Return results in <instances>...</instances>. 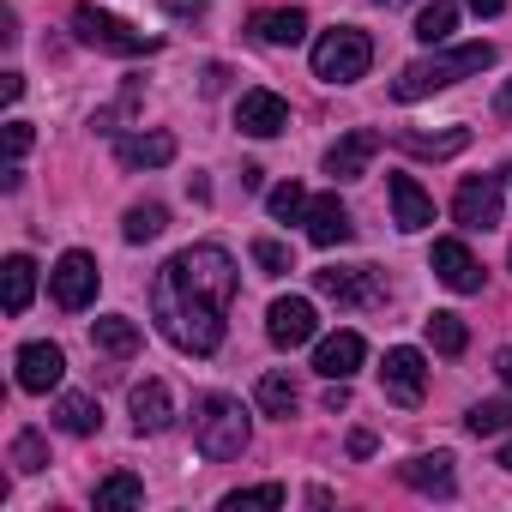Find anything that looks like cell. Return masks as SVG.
I'll return each instance as SVG.
<instances>
[{
  "label": "cell",
  "instance_id": "obj_1",
  "mask_svg": "<svg viewBox=\"0 0 512 512\" xmlns=\"http://www.w3.org/2000/svg\"><path fill=\"white\" fill-rule=\"evenodd\" d=\"M241 278H235V260L229 247L217 241H199V247H181L175 260H163V272L151 278V314H157V332L187 350V356H217L223 332H229V302H235Z\"/></svg>",
  "mask_w": 512,
  "mask_h": 512
},
{
  "label": "cell",
  "instance_id": "obj_2",
  "mask_svg": "<svg viewBox=\"0 0 512 512\" xmlns=\"http://www.w3.org/2000/svg\"><path fill=\"white\" fill-rule=\"evenodd\" d=\"M488 67H494V43H464V49H446V55H422V61H410V67L398 73L392 97H398V103H422V97L452 91L458 79L488 73Z\"/></svg>",
  "mask_w": 512,
  "mask_h": 512
},
{
  "label": "cell",
  "instance_id": "obj_3",
  "mask_svg": "<svg viewBox=\"0 0 512 512\" xmlns=\"http://www.w3.org/2000/svg\"><path fill=\"white\" fill-rule=\"evenodd\" d=\"M247 410H241V398H229V392H205L199 404H193V446L211 458V464H223V458H241L247 452Z\"/></svg>",
  "mask_w": 512,
  "mask_h": 512
},
{
  "label": "cell",
  "instance_id": "obj_4",
  "mask_svg": "<svg viewBox=\"0 0 512 512\" xmlns=\"http://www.w3.org/2000/svg\"><path fill=\"white\" fill-rule=\"evenodd\" d=\"M368 67H374V43L356 25H338L314 43V79H326V85H356V79H368Z\"/></svg>",
  "mask_w": 512,
  "mask_h": 512
},
{
  "label": "cell",
  "instance_id": "obj_5",
  "mask_svg": "<svg viewBox=\"0 0 512 512\" xmlns=\"http://www.w3.org/2000/svg\"><path fill=\"white\" fill-rule=\"evenodd\" d=\"M73 37H79L85 49H103V55H157V49H163L157 37H145V31H133L127 19L97 13V7H73Z\"/></svg>",
  "mask_w": 512,
  "mask_h": 512
},
{
  "label": "cell",
  "instance_id": "obj_6",
  "mask_svg": "<svg viewBox=\"0 0 512 512\" xmlns=\"http://www.w3.org/2000/svg\"><path fill=\"white\" fill-rule=\"evenodd\" d=\"M314 290L338 308H380L386 302V284L374 266H326V272H314Z\"/></svg>",
  "mask_w": 512,
  "mask_h": 512
},
{
  "label": "cell",
  "instance_id": "obj_7",
  "mask_svg": "<svg viewBox=\"0 0 512 512\" xmlns=\"http://www.w3.org/2000/svg\"><path fill=\"white\" fill-rule=\"evenodd\" d=\"M97 284H103V272H97V260H91L85 247L61 253V260H55V272H49V296H55L67 314L91 308V302H97Z\"/></svg>",
  "mask_w": 512,
  "mask_h": 512
},
{
  "label": "cell",
  "instance_id": "obj_8",
  "mask_svg": "<svg viewBox=\"0 0 512 512\" xmlns=\"http://www.w3.org/2000/svg\"><path fill=\"white\" fill-rule=\"evenodd\" d=\"M452 217L470 235H488L500 223V175H464L458 193H452Z\"/></svg>",
  "mask_w": 512,
  "mask_h": 512
},
{
  "label": "cell",
  "instance_id": "obj_9",
  "mask_svg": "<svg viewBox=\"0 0 512 512\" xmlns=\"http://www.w3.org/2000/svg\"><path fill=\"white\" fill-rule=\"evenodd\" d=\"M314 332H320V314H314L308 296H278L266 308V338L278 350H302V344H314Z\"/></svg>",
  "mask_w": 512,
  "mask_h": 512
},
{
  "label": "cell",
  "instance_id": "obj_10",
  "mask_svg": "<svg viewBox=\"0 0 512 512\" xmlns=\"http://www.w3.org/2000/svg\"><path fill=\"white\" fill-rule=\"evenodd\" d=\"M380 386H386L392 404L416 410V404H422V386H428V362H422V350H410V344L386 350V362H380Z\"/></svg>",
  "mask_w": 512,
  "mask_h": 512
},
{
  "label": "cell",
  "instance_id": "obj_11",
  "mask_svg": "<svg viewBox=\"0 0 512 512\" xmlns=\"http://www.w3.org/2000/svg\"><path fill=\"white\" fill-rule=\"evenodd\" d=\"M235 127L253 133V139H278V133L290 127V103H284L278 91H241V103H235Z\"/></svg>",
  "mask_w": 512,
  "mask_h": 512
},
{
  "label": "cell",
  "instance_id": "obj_12",
  "mask_svg": "<svg viewBox=\"0 0 512 512\" xmlns=\"http://www.w3.org/2000/svg\"><path fill=\"white\" fill-rule=\"evenodd\" d=\"M428 266H434V278H440L452 296H476V290H482V266H476V253H470L464 241H452V235H446V241H434V260H428Z\"/></svg>",
  "mask_w": 512,
  "mask_h": 512
},
{
  "label": "cell",
  "instance_id": "obj_13",
  "mask_svg": "<svg viewBox=\"0 0 512 512\" xmlns=\"http://www.w3.org/2000/svg\"><path fill=\"white\" fill-rule=\"evenodd\" d=\"M374 157H380V133H374V127H356V133H344V139L326 151V175H332V181H356V175H368Z\"/></svg>",
  "mask_w": 512,
  "mask_h": 512
},
{
  "label": "cell",
  "instance_id": "obj_14",
  "mask_svg": "<svg viewBox=\"0 0 512 512\" xmlns=\"http://www.w3.org/2000/svg\"><path fill=\"white\" fill-rule=\"evenodd\" d=\"M398 476H404V488H416V494H440V500H452V494H458L452 452H422V458H404V464H398Z\"/></svg>",
  "mask_w": 512,
  "mask_h": 512
},
{
  "label": "cell",
  "instance_id": "obj_15",
  "mask_svg": "<svg viewBox=\"0 0 512 512\" xmlns=\"http://www.w3.org/2000/svg\"><path fill=\"white\" fill-rule=\"evenodd\" d=\"M308 241L314 247H344L350 235H356V223H350V211H344V199L338 193H320V199H308Z\"/></svg>",
  "mask_w": 512,
  "mask_h": 512
},
{
  "label": "cell",
  "instance_id": "obj_16",
  "mask_svg": "<svg viewBox=\"0 0 512 512\" xmlns=\"http://www.w3.org/2000/svg\"><path fill=\"white\" fill-rule=\"evenodd\" d=\"M247 31L260 37V43H272V49H296L308 37V13L302 7H260V13L247 19Z\"/></svg>",
  "mask_w": 512,
  "mask_h": 512
},
{
  "label": "cell",
  "instance_id": "obj_17",
  "mask_svg": "<svg viewBox=\"0 0 512 512\" xmlns=\"http://www.w3.org/2000/svg\"><path fill=\"white\" fill-rule=\"evenodd\" d=\"M386 187H392V223H398L404 235H416V229H428V223H434V199L422 193V181H416V175H392Z\"/></svg>",
  "mask_w": 512,
  "mask_h": 512
},
{
  "label": "cell",
  "instance_id": "obj_18",
  "mask_svg": "<svg viewBox=\"0 0 512 512\" xmlns=\"http://www.w3.org/2000/svg\"><path fill=\"white\" fill-rule=\"evenodd\" d=\"M61 374H67L61 344H25V350H19V386H25V392H55Z\"/></svg>",
  "mask_w": 512,
  "mask_h": 512
},
{
  "label": "cell",
  "instance_id": "obj_19",
  "mask_svg": "<svg viewBox=\"0 0 512 512\" xmlns=\"http://www.w3.org/2000/svg\"><path fill=\"white\" fill-rule=\"evenodd\" d=\"M362 356H368L362 332H332V338H320V350H314V368H320L326 380H350V374L362 368Z\"/></svg>",
  "mask_w": 512,
  "mask_h": 512
},
{
  "label": "cell",
  "instance_id": "obj_20",
  "mask_svg": "<svg viewBox=\"0 0 512 512\" xmlns=\"http://www.w3.org/2000/svg\"><path fill=\"white\" fill-rule=\"evenodd\" d=\"M133 428L139 434H163L169 422H175V398H169V386L163 380H145V386H133Z\"/></svg>",
  "mask_w": 512,
  "mask_h": 512
},
{
  "label": "cell",
  "instance_id": "obj_21",
  "mask_svg": "<svg viewBox=\"0 0 512 512\" xmlns=\"http://www.w3.org/2000/svg\"><path fill=\"white\" fill-rule=\"evenodd\" d=\"M115 157L127 169H163V163H175V133H133V139H121Z\"/></svg>",
  "mask_w": 512,
  "mask_h": 512
},
{
  "label": "cell",
  "instance_id": "obj_22",
  "mask_svg": "<svg viewBox=\"0 0 512 512\" xmlns=\"http://www.w3.org/2000/svg\"><path fill=\"white\" fill-rule=\"evenodd\" d=\"M91 344H97L103 356H121V362H127V356H139V326H133L127 314H103V320L91 326Z\"/></svg>",
  "mask_w": 512,
  "mask_h": 512
},
{
  "label": "cell",
  "instance_id": "obj_23",
  "mask_svg": "<svg viewBox=\"0 0 512 512\" xmlns=\"http://www.w3.org/2000/svg\"><path fill=\"white\" fill-rule=\"evenodd\" d=\"M398 145L410 151V157H458L464 145H470V127H446V133H398Z\"/></svg>",
  "mask_w": 512,
  "mask_h": 512
},
{
  "label": "cell",
  "instance_id": "obj_24",
  "mask_svg": "<svg viewBox=\"0 0 512 512\" xmlns=\"http://www.w3.org/2000/svg\"><path fill=\"white\" fill-rule=\"evenodd\" d=\"M0 272H7V314H25L31 296H37V266H31V253H13Z\"/></svg>",
  "mask_w": 512,
  "mask_h": 512
},
{
  "label": "cell",
  "instance_id": "obj_25",
  "mask_svg": "<svg viewBox=\"0 0 512 512\" xmlns=\"http://www.w3.org/2000/svg\"><path fill=\"white\" fill-rule=\"evenodd\" d=\"M55 422H61L67 434H97V428H103V410H97V398H85V392H67V398L55 404Z\"/></svg>",
  "mask_w": 512,
  "mask_h": 512
},
{
  "label": "cell",
  "instance_id": "obj_26",
  "mask_svg": "<svg viewBox=\"0 0 512 512\" xmlns=\"http://www.w3.org/2000/svg\"><path fill=\"white\" fill-rule=\"evenodd\" d=\"M139 500H145V482L133 470H115V476L97 482V512H121V506H139Z\"/></svg>",
  "mask_w": 512,
  "mask_h": 512
},
{
  "label": "cell",
  "instance_id": "obj_27",
  "mask_svg": "<svg viewBox=\"0 0 512 512\" xmlns=\"http://www.w3.org/2000/svg\"><path fill=\"white\" fill-rule=\"evenodd\" d=\"M163 229H169V211H163L157 199H145V205H133V211L121 217V235H127L133 247H139V241H157Z\"/></svg>",
  "mask_w": 512,
  "mask_h": 512
},
{
  "label": "cell",
  "instance_id": "obj_28",
  "mask_svg": "<svg viewBox=\"0 0 512 512\" xmlns=\"http://www.w3.org/2000/svg\"><path fill=\"white\" fill-rule=\"evenodd\" d=\"M253 398H260V410H266V416H284V422L296 416V380H290V374H266Z\"/></svg>",
  "mask_w": 512,
  "mask_h": 512
},
{
  "label": "cell",
  "instance_id": "obj_29",
  "mask_svg": "<svg viewBox=\"0 0 512 512\" xmlns=\"http://www.w3.org/2000/svg\"><path fill=\"white\" fill-rule=\"evenodd\" d=\"M266 211H272L278 223H302V217H308V187H302V181H278V187L266 193Z\"/></svg>",
  "mask_w": 512,
  "mask_h": 512
},
{
  "label": "cell",
  "instance_id": "obj_30",
  "mask_svg": "<svg viewBox=\"0 0 512 512\" xmlns=\"http://www.w3.org/2000/svg\"><path fill=\"white\" fill-rule=\"evenodd\" d=\"M464 428H470V434H506V428H512V398H482V404H470Z\"/></svg>",
  "mask_w": 512,
  "mask_h": 512
},
{
  "label": "cell",
  "instance_id": "obj_31",
  "mask_svg": "<svg viewBox=\"0 0 512 512\" xmlns=\"http://www.w3.org/2000/svg\"><path fill=\"white\" fill-rule=\"evenodd\" d=\"M452 25H458V0H428L422 19H416V37H422V43H446Z\"/></svg>",
  "mask_w": 512,
  "mask_h": 512
},
{
  "label": "cell",
  "instance_id": "obj_32",
  "mask_svg": "<svg viewBox=\"0 0 512 512\" xmlns=\"http://www.w3.org/2000/svg\"><path fill=\"white\" fill-rule=\"evenodd\" d=\"M428 344H434L440 356H464L470 332H464V320H458V314H434V320H428Z\"/></svg>",
  "mask_w": 512,
  "mask_h": 512
},
{
  "label": "cell",
  "instance_id": "obj_33",
  "mask_svg": "<svg viewBox=\"0 0 512 512\" xmlns=\"http://www.w3.org/2000/svg\"><path fill=\"white\" fill-rule=\"evenodd\" d=\"M290 494H284V482H260V488H235V494H223V512H241V506H284Z\"/></svg>",
  "mask_w": 512,
  "mask_h": 512
},
{
  "label": "cell",
  "instance_id": "obj_34",
  "mask_svg": "<svg viewBox=\"0 0 512 512\" xmlns=\"http://www.w3.org/2000/svg\"><path fill=\"white\" fill-rule=\"evenodd\" d=\"M253 266H260L266 278H284L290 272V247L284 241H253Z\"/></svg>",
  "mask_w": 512,
  "mask_h": 512
},
{
  "label": "cell",
  "instance_id": "obj_35",
  "mask_svg": "<svg viewBox=\"0 0 512 512\" xmlns=\"http://www.w3.org/2000/svg\"><path fill=\"white\" fill-rule=\"evenodd\" d=\"M13 464H19V470H43V464H49V446H43V434H31V428H25V434L13 440Z\"/></svg>",
  "mask_w": 512,
  "mask_h": 512
},
{
  "label": "cell",
  "instance_id": "obj_36",
  "mask_svg": "<svg viewBox=\"0 0 512 512\" xmlns=\"http://www.w3.org/2000/svg\"><path fill=\"white\" fill-rule=\"evenodd\" d=\"M31 139H37V133H31V121H7V151H13V163L31 151Z\"/></svg>",
  "mask_w": 512,
  "mask_h": 512
},
{
  "label": "cell",
  "instance_id": "obj_37",
  "mask_svg": "<svg viewBox=\"0 0 512 512\" xmlns=\"http://www.w3.org/2000/svg\"><path fill=\"white\" fill-rule=\"evenodd\" d=\"M175 19H205V0H163Z\"/></svg>",
  "mask_w": 512,
  "mask_h": 512
},
{
  "label": "cell",
  "instance_id": "obj_38",
  "mask_svg": "<svg viewBox=\"0 0 512 512\" xmlns=\"http://www.w3.org/2000/svg\"><path fill=\"white\" fill-rule=\"evenodd\" d=\"M326 410L338 416V410H350V386L344 380H332V392H326Z\"/></svg>",
  "mask_w": 512,
  "mask_h": 512
},
{
  "label": "cell",
  "instance_id": "obj_39",
  "mask_svg": "<svg viewBox=\"0 0 512 512\" xmlns=\"http://www.w3.org/2000/svg\"><path fill=\"white\" fill-rule=\"evenodd\" d=\"M0 97L19 103V97H25V73H7V79H0Z\"/></svg>",
  "mask_w": 512,
  "mask_h": 512
},
{
  "label": "cell",
  "instance_id": "obj_40",
  "mask_svg": "<svg viewBox=\"0 0 512 512\" xmlns=\"http://www.w3.org/2000/svg\"><path fill=\"white\" fill-rule=\"evenodd\" d=\"M470 13H476V19H500V13H506V0H470Z\"/></svg>",
  "mask_w": 512,
  "mask_h": 512
},
{
  "label": "cell",
  "instance_id": "obj_41",
  "mask_svg": "<svg viewBox=\"0 0 512 512\" xmlns=\"http://www.w3.org/2000/svg\"><path fill=\"white\" fill-rule=\"evenodd\" d=\"M350 452H356V458H368V452H374V434H368V428H356V434H350Z\"/></svg>",
  "mask_w": 512,
  "mask_h": 512
},
{
  "label": "cell",
  "instance_id": "obj_42",
  "mask_svg": "<svg viewBox=\"0 0 512 512\" xmlns=\"http://www.w3.org/2000/svg\"><path fill=\"white\" fill-rule=\"evenodd\" d=\"M0 43H19V19H13V7L0 13Z\"/></svg>",
  "mask_w": 512,
  "mask_h": 512
},
{
  "label": "cell",
  "instance_id": "obj_43",
  "mask_svg": "<svg viewBox=\"0 0 512 512\" xmlns=\"http://www.w3.org/2000/svg\"><path fill=\"white\" fill-rule=\"evenodd\" d=\"M494 374H500V380H506V386H512V344H506V350H500V356H494Z\"/></svg>",
  "mask_w": 512,
  "mask_h": 512
},
{
  "label": "cell",
  "instance_id": "obj_44",
  "mask_svg": "<svg viewBox=\"0 0 512 512\" xmlns=\"http://www.w3.org/2000/svg\"><path fill=\"white\" fill-rule=\"evenodd\" d=\"M500 115H512V85H506V91H500Z\"/></svg>",
  "mask_w": 512,
  "mask_h": 512
},
{
  "label": "cell",
  "instance_id": "obj_45",
  "mask_svg": "<svg viewBox=\"0 0 512 512\" xmlns=\"http://www.w3.org/2000/svg\"><path fill=\"white\" fill-rule=\"evenodd\" d=\"M500 470H512V440H506V446H500Z\"/></svg>",
  "mask_w": 512,
  "mask_h": 512
},
{
  "label": "cell",
  "instance_id": "obj_46",
  "mask_svg": "<svg viewBox=\"0 0 512 512\" xmlns=\"http://www.w3.org/2000/svg\"><path fill=\"white\" fill-rule=\"evenodd\" d=\"M500 175H506V187H512V169H500Z\"/></svg>",
  "mask_w": 512,
  "mask_h": 512
},
{
  "label": "cell",
  "instance_id": "obj_47",
  "mask_svg": "<svg viewBox=\"0 0 512 512\" xmlns=\"http://www.w3.org/2000/svg\"><path fill=\"white\" fill-rule=\"evenodd\" d=\"M380 7H398V0H380Z\"/></svg>",
  "mask_w": 512,
  "mask_h": 512
}]
</instances>
